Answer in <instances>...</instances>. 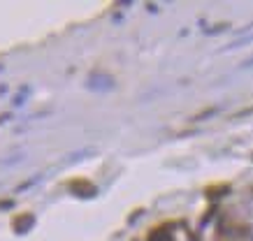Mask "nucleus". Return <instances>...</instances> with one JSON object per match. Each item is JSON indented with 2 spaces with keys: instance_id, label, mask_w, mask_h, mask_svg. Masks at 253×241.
Segmentation results:
<instances>
[{
  "instance_id": "39448f33",
  "label": "nucleus",
  "mask_w": 253,
  "mask_h": 241,
  "mask_svg": "<svg viewBox=\"0 0 253 241\" xmlns=\"http://www.w3.org/2000/svg\"><path fill=\"white\" fill-rule=\"evenodd\" d=\"M149 241H172V234H169L165 227H160V230H153V232H151Z\"/></svg>"
},
{
  "instance_id": "7ed1b4c3",
  "label": "nucleus",
  "mask_w": 253,
  "mask_h": 241,
  "mask_svg": "<svg viewBox=\"0 0 253 241\" xmlns=\"http://www.w3.org/2000/svg\"><path fill=\"white\" fill-rule=\"evenodd\" d=\"M35 227V216L33 213H23V216H19V218H14V223H12V230H14V234H28V232Z\"/></svg>"
},
{
  "instance_id": "9d476101",
  "label": "nucleus",
  "mask_w": 253,
  "mask_h": 241,
  "mask_svg": "<svg viewBox=\"0 0 253 241\" xmlns=\"http://www.w3.org/2000/svg\"><path fill=\"white\" fill-rule=\"evenodd\" d=\"M14 207V202L12 199H5V202H0V209H12Z\"/></svg>"
},
{
  "instance_id": "f8f14e48",
  "label": "nucleus",
  "mask_w": 253,
  "mask_h": 241,
  "mask_svg": "<svg viewBox=\"0 0 253 241\" xmlns=\"http://www.w3.org/2000/svg\"><path fill=\"white\" fill-rule=\"evenodd\" d=\"M139 216H142V211H135V213H133V216H130V223H135V220H137Z\"/></svg>"
},
{
  "instance_id": "6e6552de",
  "label": "nucleus",
  "mask_w": 253,
  "mask_h": 241,
  "mask_svg": "<svg viewBox=\"0 0 253 241\" xmlns=\"http://www.w3.org/2000/svg\"><path fill=\"white\" fill-rule=\"evenodd\" d=\"M37 181H40V177H33V178H28L26 183H19V186H17V193H23V190H28L31 186H35Z\"/></svg>"
},
{
  "instance_id": "4468645a",
  "label": "nucleus",
  "mask_w": 253,
  "mask_h": 241,
  "mask_svg": "<svg viewBox=\"0 0 253 241\" xmlns=\"http://www.w3.org/2000/svg\"><path fill=\"white\" fill-rule=\"evenodd\" d=\"M2 121H10V114H2V116H0V123H2Z\"/></svg>"
},
{
  "instance_id": "20e7f679",
  "label": "nucleus",
  "mask_w": 253,
  "mask_h": 241,
  "mask_svg": "<svg viewBox=\"0 0 253 241\" xmlns=\"http://www.w3.org/2000/svg\"><path fill=\"white\" fill-rule=\"evenodd\" d=\"M28 95H31V86H23L21 91H19V93L12 97V107H21L23 102L28 100Z\"/></svg>"
},
{
  "instance_id": "f257e3e1",
  "label": "nucleus",
  "mask_w": 253,
  "mask_h": 241,
  "mask_svg": "<svg viewBox=\"0 0 253 241\" xmlns=\"http://www.w3.org/2000/svg\"><path fill=\"white\" fill-rule=\"evenodd\" d=\"M70 193L77 195V197H82V199H93L95 195H98V188H95L93 183L79 178V181H72V183H70Z\"/></svg>"
},
{
  "instance_id": "423d86ee",
  "label": "nucleus",
  "mask_w": 253,
  "mask_h": 241,
  "mask_svg": "<svg viewBox=\"0 0 253 241\" xmlns=\"http://www.w3.org/2000/svg\"><path fill=\"white\" fill-rule=\"evenodd\" d=\"M91 153H93L91 148H86V151H77V153H72V156H67V158H65V162H77V160H82V158L91 156Z\"/></svg>"
},
{
  "instance_id": "9b49d317",
  "label": "nucleus",
  "mask_w": 253,
  "mask_h": 241,
  "mask_svg": "<svg viewBox=\"0 0 253 241\" xmlns=\"http://www.w3.org/2000/svg\"><path fill=\"white\" fill-rule=\"evenodd\" d=\"M249 114H253V107H251V109H242L237 116H249Z\"/></svg>"
},
{
  "instance_id": "f03ea898",
  "label": "nucleus",
  "mask_w": 253,
  "mask_h": 241,
  "mask_svg": "<svg viewBox=\"0 0 253 241\" xmlns=\"http://www.w3.org/2000/svg\"><path fill=\"white\" fill-rule=\"evenodd\" d=\"M86 88H91V91H112L114 79L109 74H91L88 81H86Z\"/></svg>"
},
{
  "instance_id": "1a4fd4ad",
  "label": "nucleus",
  "mask_w": 253,
  "mask_h": 241,
  "mask_svg": "<svg viewBox=\"0 0 253 241\" xmlns=\"http://www.w3.org/2000/svg\"><path fill=\"white\" fill-rule=\"evenodd\" d=\"M223 193H228V186H219V188H209L207 190V195L211 199H216V195H223Z\"/></svg>"
},
{
  "instance_id": "0eeeda50",
  "label": "nucleus",
  "mask_w": 253,
  "mask_h": 241,
  "mask_svg": "<svg viewBox=\"0 0 253 241\" xmlns=\"http://www.w3.org/2000/svg\"><path fill=\"white\" fill-rule=\"evenodd\" d=\"M253 42V35H249V37H239L237 42H232V44H228L225 49H237V47H244V44H251Z\"/></svg>"
},
{
  "instance_id": "ddd939ff",
  "label": "nucleus",
  "mask_w": 253,
  "mask_h": 241,
  "mask_svg": "<svg viewBox=\"0 0 253 241\" xmlns=\"http://www.w3.org/2000/svg\"><path fill=\"white\" fill-rule=\"evenodd\" d=\"M242 67H253V58H249V61H244Z\"/></svg>"
}]
</instances>
